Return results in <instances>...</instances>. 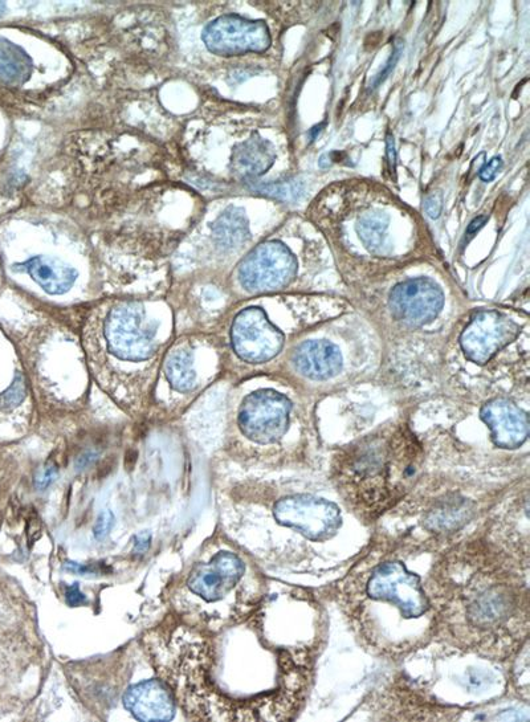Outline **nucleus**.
I'll return each instance as SVG.
<instances>
[{
  "label": "nucleus",
  "instance_id": "obj_24",
  "mask_svg": "<svg viewBox=\"0 0 530 722\" xmlns=\"http://www.w3.org/2000/svg\"><path fill=\"white\" fill-rule=\"evenodd\" d=\"M501 169H503V158L497 155V157H493L491 161L481 167L479 177L481 181L492 182Z\"/></svg>",
  "mask_w": 530,
  "mask_h": 722
},
{
  "label": "nucleus",
  "instance_id": "obj_28",
  "mask_svg": "<svg viewBox=\"0 0 530 722\" xmlns=\"http://www.w3.org/2000/svg\"><path fill=\"white\" fill-rule=\"evenodd\" d=\"M134 541H136V544H134V549H136L137 553H145L146 550L149 549L150 541H152V536H150L149 533H141L134 538Z\"/></svg>",
  "mask_w": 530,
  "mask_h": 722
},
{
  "label": "nucleus",
  "instance_id": "obj_35",
  "mask_svg": "<svg viewBox=\"0 0 530 722\" xmlns=\"http://www.w3.org/2000/svg\"><path fill=\"white\" fill-rule=\"evenodd\" d=\"M4 8H6V6H4V3H0V15L3 14Z\"/></svg>",
  "mask_w": 530,
  "mask_h": 722
},
{
  "label": "nucleus",
  "instance_id": "obj_10",
  "mask_svg": "<svg viewBox=\"0 0 530 722\" xmlns=\"http://www.w3.org/2000/svg\"><path fill=\"white\" fill-rule=\"evenodd\" d=\"M106 336L110 349L121 358L144 360L153 353V333L146 328L144 313L136 305H124L110 313Z\"/></svg>",
  "mask_w": 530,
  "mask_h": 722
},
{
  "label": "nucleus",
  "instance_id": "obj_30",
  "mask_svg": "<svg viewBox=\"0 0 530 722\" xmlns=\"http://www.w3.org/2000/svg\"><path fill=\"white\" fill-rule=\"evenodd\" d=\"M113 465V458L110 456L108 460H105V462L101 464L99 471H97V477H99V479H104V477L108 476L109 473L112 472Z\"/></svg>",
  "mask_w": 530,
  "mask_h": 722
},
{
  "label": "nucleus",
  "instance_id": "obj_8",
  "mask_svg": "<svg viewBox=\"0 0 530 722\" xmlns=\"http://www.w3.org/2000/svg\"><path fill=\"white\" fill-rule=\"evenodd\" d=\"M232 344L242 360L262 363L280 353L284 336L268 321L262 309L248 308L236 317L232 326Z\"/></svg>",
  "mask_w": 530,
  "mask_h": 722
},
{
  "label": "nucleus",
  "instance_id": "obj_14",
  "mask_svg": "<svg viewBox=\"0 0 530 722\" xmlns=\"http://www.w3.org/2000/svg\"><path fill=\"white\" fill-rule=\"evenodd\" d=\"M293 362L301 374L316 381L336 377L342 369L340 350L328 341L304 342L296 350Z\"/></svg>",
  "mask_w": 530,
  "mask_h": 722
},
{
  "label": "nucleus",
  "instance_id": "obj_7",
  "mask_svg": "<svg viewBox=\"0 0 530 722\" xmlns=\"http://www.w3.org/2000/svg\"><path fill=\"white\" fill-rule=\"evenodd\" d=\"M519 326L495 310L475 314L460 337V345L468 360L484 365L497 352L515 340Z\"/></svg>",
  "mask_w": 530,
  "mask_h": 722
},
{
  "label": "nucleus",
  "instance_id": "obj_3",
  "mask_svg": "<svg viewBox=\"0 0 530 722\" xmlns=\"http://www.w3.org/2000/svg\"><path fill=\"white\" fill-rule=\"evenodd\" d=\"M424 450L406 424H387L340 448L330 480L354 517L373 529L418 483Z\"/></svg>",
  "mask_w": 530,
  "mask_h": 722
},
{
  "label": "nucleus",
  "instance_id": "obj_31",
  "mask_svg": "<svg viewBox=\"0 0 530 722\" xmlns=\"http://www.w3.org/2000/svg\"><path fill=\"white\" fill-rule=\"evenodd\" d=\"M137 456H138L137 451L129 450L128 452H126L125 467H126V469H128V471H132V469L134 468V465H136Z\"/></svg>",
  "mask_w": 530,
  "mask_h": 722
},
{
  "label": "nucleus",
  "instance_id": "obj_12",
  "mask_svg": "<svg viewBox=\"0 0 530 722\" xmlns=\"http://www.w3.org/2000/svg\"><path fill=\"white\" fill-rule=\"evenodd\" d=\"M481 419L491 430L496 447L516 450L528 440V415L507 399H495L485 405L481 410Z\"/></svg>",
  "mask_w": 530,
  "mask_h": 722
},
{
  "label": "nucleus",
  "instance_id": "obj_5",
  "mask_svg": "<svg viewBox=\"0 0 530 722\" xmlns=\"http://www.w3.org/2000/svg\"><path fill=\"white\" fill-rule=\"evenodd\" d=\"M297 273V261L279 242L260 244L240 264L239 280L250 292L276 291L287 287Z\"/></svg>",
  "mask_w": 530,
  "mask_h": 722
},
{
  "label": "nucleus",
  "instance_id": "obj_32",
  "mask_svg": "<svg viewBox=\"0 0 530 722\" xmlns=\"http://www.w3.org/2000/svg\"><path fill=\"white\" fill-rule=\"evenodd\" d=\"M485 220L487 218H484V216H480V218H477L470 224V227H468V234H475L479 228L484 226Z\"/></svg>",
  "mask_w": 530,
  "mask_h": 722
},
{
  "label": "nucleus",
  "instance_id": "obj_23",
  "mask_svg": "<svg viewBox=\"0 0 530 722\" xmlns=\"http://www.w3.org/2000/svg\"><path fill=\"white\" fill-rule=\"evenodd\" d=\"M113 525V513L110 511H105L101 513L99 518H97L95 529H93V533H95V537L97 538V540H103V538L108 536L110 530H112L113 528Z\"/></svg>",
  "mask_w": 530,
  "mask_h": 722
},
{
  "label": "nucleus",
  "instance_id": "obj_26",
  "mask_svg": "<svg viewBox=\"0 0 530 722\" xmlns=\"http://www.w3.org/2000/svg\"><path fill=\"white\" fill-rule=\"evenodd\" d=\"M401 53L402 44H397V46H395L394 48L393 53H391L389 61H387L386 67L382 69L381 73H379L377 77V80L374 81V87H377V85L381 84L382 81L385 80L387 76H389V73L393 71V68L395 67V64H397Z\"/></svg>",
  "mask_w": 530,
  "mask_h": 722
},
{
  "label": "nucleus",
  "instance_id": "obj_13",
  "mask_svg": "<svg viewBox=\"0 0 530 722\" xmlns=\"http://www.w3.org/2000/svg\"><path fill=\"white\" fill-rule=\"evenodd\" d=\"M124 705L140 721H170L175 715L174 697L158 680L130 687L125 693Z\"/></svg>",
  "mask_w": 530,
  "mask_h": 722
},
{
  "label": "nucleus",
  "instance_id": "obj_21",
  "mask_svg": "<svg viewBox=\"0 0 530 722\" xmlns=\"http://www.w3.org/2000/svg\"><path fill=\"white\" fill-rule=\"evenodd\" d=\"M255 190L284 202L299 201L304 194L303 185L299 181L267 183V185L255 187Z\"/></svg>",
  "mask_w": 530,
  "mask_h": 722
},
{
  "label": "nucleus",
  "instance_id": "obj_25",
  "mask_svg": "<svg viewBox=\"0 0 530 722\" xmlns=\"http://www.w3.org/2000/svg\"><path fill=\"white\" fill-rule=\"evenodd\" d=\"M443 199L439 193H432L426 198L424 202V208H426L427 215L432 219L439 218L440 212H442Z\"/></svg>",
  "mask_w": 530,
  "mask_h": 722
},
{
  "label": "nucleus",
  "instance_id": "obj_15",
  "mask_svg": "<svg viewBox=\"0 0 530 722\" xmlns=\"http://www.w3.org/2000/svg\"><path fill=\"white\" fill-rule=\"evenodd\" d=\"M16 269L28 273L48 295H64L73 287L77 279L75 268L47 256L32 258L26 263L16 265Z\"/></svg>",
  "mask_w": 530,
  "mask_h": 722
},
{
  "label": "nucleus",
  "instance_id": "obj_29",
  "mask_svg": "<svg viewBox=\"0 0 530 722\" xmlns=\"http://www.w3.org/2000/svg\"><path fill=\"white\" fill-rule=\"evenodd\" d=\"M386 146H387V158H389L390 163V169L395 171V166H397V152H395V142L394 137L389 134L386 138Z\"/></svg>",
  "mask_w": 530,
  "mask_h": 722
},
{
  "label": "nucleus",
  "instance_id": "obj_27",
  "mask_svg": "<svg viewBox=\"0 0 530 722\" xmlns=\"http://www.w3.org/2000/svg\"><path fill=\"white\" fill-rule=\"evenodd\" d=\"M65 599H67L68 605L72 607L81 606L87 602V598H85V595L80 591L79 583L68 587L67 593H65Z\"/></svg>",
  "mask_w": 530,
  "mask_h": 722
},
{
  "label": "nucleus",
  "instance_id": "obj_17",
  "mask_svg": "<svg viewBox=\"0 0 530 722\" xmlns=\"http://www.w3.org/2000/svg\"><path fill=\"white\" fill-rule=\"evenodd\" d=\"M32 63L27 53L15 44L0 40V81L20 85L30 79Z\"/></svg>",
  "mask_w": 530,
  "mask_h": 722
},
{
  "label": "nucleus",
  "instance_id": "obj_33",
  "mask_svg": "<svg viewBox=\"0 0 530 722\" xmlns=\"http://www.w3.org/2000/svg\"><path fill=\"white\" fill-rule=\"evenodd\" d=\"M333 162H336V159H334V153L324 154L320 158V161H318V165H320L322 169H325V167L332 165Z\"/></svg>",
  "mask_w": 530,
  "mask_h": 722
},
{
  "label": "nucleus",
  "instance_id": "obj_1",
  "mask_svg": "<svg viewBox=\"0 0 530 722\" xmlns=\"http://www.w3.org/2000/svg\"><path fill=\"white\" fill-rule=\"evenodd\" d=\"M424 587L434 610L432 642L504 664L529 642V565L481 534L435 556Z\"/></svg>",
  "mask_w": 530,
  "mask_h": 722
},
{
  "label": "nucleus",
  "instance_id": "obj_19",
  "mask_svg": "<svg viewBox=\"0 0 530 722\" xmlns=\"http://www.w3.org/2000/svg\"><path fill=\"white\" fill-rule=\"evenodd\" d=\"M357 232L364 246L373 254H383L389 239V218L383 212H370L362 216Z\"/></svg>",
  "mask_w": 530,
  "mask_h": 722
},
{
  "label": "nucleus",
  "instance_id": "obj_4",
  "mask_svg": "<svg viewBox=\"0 0 530 722\" xmlns=\"http://www.w3.org/2000/svg\"><path fill=\"white\" fill-rule=\"evenodd\" d=\"M291 409L288 399L275 391L251 394L240 409V430L252 442L263 446L279 442L287 435Z\"/></svg>",
  "mask_w": 530,
  "mask_h": 722
},
{
  "label": "nucleus",
  "instance_id": "obj_9",
  "mask_svg": "<svg viewBox=\"0 0 530 722\" xmlns=\"http://www.w3.org/2000/svg\"><path fill=\"white\" fill-rule=\"evenodd\" d=\"M443 304L442 289L435 281L424 277L397 285L389 303L395 320L407 326H423L435 320Z\"/></svg>",
  "mask_w": 530,
  "mask_h": 722
},
{
  "label": "nucleus",
  "instance_id": "obj_34",
  "mask_svg": "<svg viewBox=\"0 0 530 722\" xmlns=\"http://www.w3.org/2000/svg\"><path fill=\"white\" fill-rule=\"evenodd\" d=\"M325 124H320L315 126V128L311 129V132H309V137H311V141H315L318 134L322 132V129H324Z\"/></svg>",
  "mask_w": 530,
  "mask_h": 722
},
{
  "label": "nucleus",
  "instance_id": "obj_18",
  "mask_svg": "<svg viewBox=\"0 0 530 722\" xmlns=\"http://www.w3.org/2000/svg\"><path fill=\"white\" fill-rule=\"evenodd\" d=\"M214 236L223 250H234L242 246L248 239V222L243 211L230 208L224 212L214 224Z\"/></svg>",
  "mask_w": 530,
  "mask_h": 722
},
{
  "label": "nucleus",
  "instance_id": "obj_11",
  "mask_svg": "<svg viewBox=\"0 0 530 722\" xmlns=\"http://www.w3.org/2000/svg\"><path fill=\"white\" fill-rule=\"evenodd\" d=\"M246 571L247 565L238 554L220 552L209 564L199 565L191 573L187 585L206 602H218L240 585Z\"/></svg>",
  "mask_w": 530,
  "mask_h": 722
},
{
  "label": "nucleus",
  "instance_id": "obj_6",
  "mask_svg": "<svg viewBox=\"0 0 530 722\" xmlns=\"http://www.w3.org/2000/svg\"><path fill=\"white\" fill-rule=\"evenodd\" d=\"M202 38L207 50L224 57L264 52L271 46L267 24L239 15H224L215 19L205 28Z\"/></svg>",
  "mask_w": 530,
  "mask_h": 722
},
{
  "label": "nucleus",
  "instance_id": "obj_20",
  "mask_svg": "<svg viewBox=\"0 0 530 722\" xmlns=\"http://www.w3.org/2000/svg\"><path fill=\"white\" fill-rule=\"evenodd\" d=\"M167 378L174 389L189 391L195 385L193 358L187 352L174 353L166 366Z\"/></svg>",
  "mask_w": 530,
  "mask_h": 722
},
{
  "label": "nucleus",
  "instance_id": "obj_2",
  "mask_svg": "<svg viewBox=\"0 0 530 722\" xmlns=\"http://www.w3.org/2000/svg\"><path fill=\"white\" fill-rule=\"evenodd\" d=\"M411 554L374 533L364 554L330 585L358 643L375 658L398 662L434 639L426 575L407 565Z\"/></svg>",
  "mask_w": 530,
  "mask_h": 722
},
{
  "label": "nucleus",
  "instance_id": "obj_16",
  "mask_svg": "<svg viewBox=\"0 0 530 722\" xmlns=\"http://www.w3.org/2000/svg\"><path fill=\"white\" fill-rule=\"evenodd\" d=\"M276 161L275 148L271 142L255 134L234 149L231 169L242 178H258L271 169Z\"/></svg>",
  "mask_w": 530,
  "mask_h": 722
},
{
  "label": "nucleus",
  "instance_id": "obj_22",
  "mask_svg": "<svg viewBox=\"0 0 530 722\" xmlns=\"http://www.w3.org/2000/svg\"><path fill=\"white\" fill-rule=\"evenodd\" d=\"M26 383L22 377L16 378L14 385L6 391V393L0 395V405L4 409H12V407L18 406L22 403L23 399L26 398Z\"/></svg>",
  "mask_w": 530,
  "mask_h": 722
}]
</instances>
